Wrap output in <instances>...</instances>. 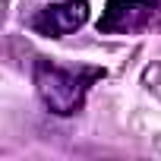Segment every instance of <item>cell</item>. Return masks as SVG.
<instances>
[{
	"mask_svg": "<svg viewBox=\"0 0 161 161\" xmlns=\"http://www.w3.org/2000/svg\"><path fill=\"white\" fill-rule=\"evenodd\" d=\"M35 89H38V98L44 101V108L60 117L76 114L86 101V79L73 69H63V66H54L44 60L35 66Z\"/></svg>",
	"mask_w": 161,
	"mask_h": 161,
	"instance_id": "6da1fadb",
	"label": "cell"
},
{
	"mask_svg": "<svg viewBox=\"0 0 161 161\" xmlns=\"http://www.w3.org/2000/svg\"><path fill=\"white\" fill-rule=\"evenodd\" d=\"M86 19H89V3L86 0H66V3H54V7H44L41 13H35L32 29L38 35L60 38V35H69L76 29H82Z\"/></svg>",
	"mask_w": 161,
	"mask_h": 161,
	"instance_id": "7a4b0ae2",
	"label": "cell"
},
{
	"mask_svg": "<svg viewBox=\"0 0 161 161\" xmlns=\"http://www.w3.org/2000/svg\"><path fill=\"white\" fill-rule=\"evenodd\" d=\"M152 0H114L108 7V16L101 19V29L108 32H130L139 25V19H133L136 13H148Z\"/></svg>",
	"mask_w": 161,
	"mask_h": 161,
	"instance_id": "3957f363",
	"label": "cell"
}]
</instances>
